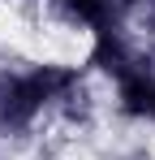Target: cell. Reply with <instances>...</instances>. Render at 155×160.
<instances>
[{"mask_svg": "<svg viewBox=\"0 0 155 160\" xmlns=\"http://www.w3.org/2000/svg\"><path fill=\"white\" fill-rule=\"evenodd\" d=\"M129 26H134V35H138V43H142V48L155 56V4L147 9V13H138Z\"/></svg>", "mask_w": 155, "mask_h": 160, "instance_id": "1", "label": "cell"}, {"mask_svg": "<svg viewBox=\"0 0 155 160\" xmlns=\"http://www.w3.org/2000/svg\"><path fill=\"white\" fill-rule=\"evenodd\" d=\"M112 4H116V13H121L125 22H134L138 13H147V9H151L155 0H112Z\"/></svg>", "mask_w": 155, "mask_h": 160, "instance_id": "2", "label": "cell"}]
</instances>
